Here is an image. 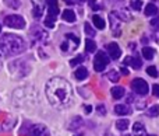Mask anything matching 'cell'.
I'll list each match as a JSON object with an SVG mask.
<instances>
[{
  "instance_id": "cell-8",
  "label": "cell",
  "mask_w": 159,
  "mask_h": 136,
  "mask_svg": "<svg viewBox=\"0 0 159 136\" xmlns=\"http://www.w3.org/2000/svg\"><path fill=\"white\" fill-rule=\"evenodd\" d=\"M31 35H32V38L35 39V41L41 42V44H46L48 42V32H45L42 28H39L38 25H35V27L31 30Z\"/></svg>"
},
{
  "instance_id": "cell-10",
  "label": "cell",
  "mask_w": 159,
  "mask_h": 136,
  "mask_svg": "<svg viewBox=\"0 0 159 136\" xmlns=\"http://www.w3.org/2000/svg\"><path fill=\"white\" fill-rule=\"evenodd\" d=\"M109 20H110V22H112V30H113V34H115V36H120L121 31H120V25H119V22H120V18H119V17L115 14V11H112V13H110Z\"/></svg>"
},
{
  "instance_id": "cell-41",
  "label": "cell",
  "mask_w": 159,
  "mask_h": 136,
  "mask_svg": "<svg viewBox=\"0 0 159 136\" xmlns=\"http://www.w3.org/2000/svg\"><path fill=\"white\" fill-rule=\"evenodd\" d=\"M149 136H155V135H149Z\"/></svg>"
},
{
  "instance_id": "cell-16",
  "label": "cell",
  "mask_w": 159,
  "mask_h": 136,
  "mask_svg": "<svg viewBox=\"0 0 159 136\" xmlns=\"http://www.w3.org/2000/svg\"><path fill=\"white\" fill-rule=\"evenodd\" d=\"M110 93H112L113 98L119 100V98H121L124 95V89L123 87H120V86H116V87H113V89L110 90Z\"/></svg>"
},
{
  "instance_id": "cell-42",
  "label": "cell",
  "mask_w": 159,
  "mask_h": 136,
  "mask_svg": "<svg viewBox=\"0 0 159 136\" xmlns=\"http://www.w3.org/2000/svg\"><path fill=\"white\" fill-rule=\"evenodd\" d=\"M77 136H81V135H77Z\"/></svg>"
},
{
  "instance_id": "cell-32",
  "label": "cell",
  "mask_w": 159,
  "mask_h": 136,
  "mask_svg": "<svg viewBox=\"0 0 159 136\" xmlns=\"http://www.w3.org/2000/svg\"><path fill=\"white\" fill-rule=\"evenodd\" d=\"M151 27L155 28V30L159 28V17H155V18L152 20V21H151Z\"/></svg>"
},
{
  "instance_id": "cell-5",
  "label": "cell",
  "mask_w": 159,
  "mask_h": 136,
  "mask_svg": "<svg viewBox=\"0 0 159 136\" xmlns=\"http://www.w3.org/2000/svg\"><path fill=\"white\" fill-rule=\"evenodd\" d=\"M80 45V38L75 36L74 34H66V41L61 42L60 48L63 52H70V51L77 49Z\"/></svg>"
},
{
  "instance_id": "cell-23",
  "label": "cell",
  "mask_w": 159,
  "mask_h": 136,
  "mask_svg": "<svg viewBox=\"0 0 159 136\" xmlns=\"http://www.w3.org/2000/svg\"><path fill=\"white\" fill-rule=\"evenodd\" d=\"M85 49H87V52H95L96 44L92 41V39H87V41H85Z\"/></svg>"
},
{
  "instance_id": "cell-25",
  "label": "cell",
  "mask_w": 159,
  "mask_h": 136,
  "mask_svg": "<svg viewBox=\"0 0 159 136\" xmlns=\"http://www.w3.org/2000/svg\"><path fill=\"white\" fill-rule=\"evenodd\" d=\"M84 61H85L84 56H82V55H77L74 59H71V61H70V65H71V66H77V65L82 63Z\"/></svg>"
},
{
  "instance_id": "cell-1",
  "label": "cell",
  "mask_w": 159,
  "mask_h": 136,
  "mask_svg": "<svg viewBox=\"0 0 159 136\" xmlns=\"http://www.w3.org/2000/svg\"><path fill=\"white\" fill-rule=\"evenodd\" d=\"M46 97L55 108L63 109L71 105L74 91L67 80L61 77H53L46 84Z\"/></svg>"
},
{
  "instance_id": "cell-30",
  "label": "cell",
  "mask_w": 159,
  "mask_h": 136,
  "mask_svg": "<svg viewBox=\"0 0 159 136\" xmlns=\"http://www.w3.org/2000/svg\"><path fill=\"white\" fill-rule=\"evenodd\" d=\"M147 73H148L151 77H158V70L155 66H149L148 69H147Z\"/></svg>"
},
{
  "instance_id": "cell-9",
  "label": "cell",
  "mask_w": 159,
  "mask_h": 136,
  "mask_svg": "<svg viewBox=\"0 0 159 136\" xmlns=\"http://www.w3.org/2000/svg\"><path fill=\"white\" fill-rule=\"evenodd\" d=\"M106 51H107V53H109V56L112 59H119L120 58V55H121V49H120V46H119L116 42H110V44H107L106 45Z\"/></svg>"
},
{
  "instance_id": "cell-24",
  "label": "cell",
  "mask_w": 159,
  "mask_h": 136,
  "mask_svg": "<svg viewBox=\"0 0 159 136\" xmlns=\"http://www.w3.org/2000/svg\"><path fill=\"white\" fill-rule=\"evenodd\" d=\"M147 115H148V117H151V118L158 117V115H159V107H158V105H152L151 108L148 109V112H147Z\"/></svg>"
},
{
  "instance_id": "cell-34",
  "label": "cell",
  "mask_w": 159,
  "mask_h": 136,
  "mask_svg": "<svg viewBox=\"0 0 159 136\" xmlns=\"http://www.w3.org/2000/svg\"><path fill=\"white\" fill-rule=\"evenodd\" d=\"M96 111L101 112V115H105V114H106V109H105V107H102V105L96 107Z\"/></svg>"
},
{
  "instance_id": "cell-39",
  "label": "cell",
  "mask_w": 159,
  "mask_h": 136,
  "mask_svg": "<svg viewBox=\"0 0 159 136\" xmlns=\"http://www.w3.org/2000/svg\"><path fill=\"white\" fill-rule=\"evenodd\" d=\"M77 3H82V2H85V0H75Z\"/></svg>"
},
{
  "instance_id": "cell-4",
  "label": "cell",
  "mask_w": 159,
  "mask_h": 136,
  "mask_svg": "<svg viewBox=\"0 0 159 136\" xmlns=\"http://www.w3.org/2000/svg\"><path fill=\"white\" fill-rule=\"evenodd\" d=\"M4 25L10 28H16V30H22V28H25V20L21 16L11 14V16L4 17Z\"/></svg>"
},
{
  "instance_id": "cell-35",
  "label": "cell",
  "mask_w": 159,
  "mask_h": 136,
  "mask_svg": "<svg viewBox=\"0 0 159 136\" xmlns=\"http://www.w3.org/2000/svg\"><path fill=\"white\" fill-rule=\"evenodd\" d=\"M84 109H85V112H88V114H89V112L92 111V107H91V105H85Z\"/></svg>"
},
{
  "instance_id": "cell-12",
  "label": "cell",
  "mask_w": 159,
  "mask_h": 136,
  "mask_svg": "<svg viewBox=\"0 0 159 136\" xmlns=\"http://www.w3.org/2000/svg\"><path fill=\"white\" fill-rule=\"evenodd\" d=\"M124 63L126 65H131L133 69H140L141 66H143V61H141L140 58H135V56H129V58L124 61Z\"/></svg>"
},
{
  "instance_id": "cell-15",
  "label": "cell",
  "mask_w": 159,
  "mask_h": 136,
  "mask_svg": "<svg viewBox=\"0 0 159 136\" xmlns=\"http://www.w3.org/2000/svg\"><path fill=\"white\" fill-rule=\"evenodd\" d=\"M87 76H88V70H87V67H84V66H81V67H78L77 70H75V79L77 80H84V79H87Z\"/></svg>"
},
{
  "instance_id": "cell-14",
  "label": "cell",
  "mask_w": 159,
  "mask_h": 136,
  "mask_svg": "<svg viewBox=\"0 0 159 136\" xmlns=\"http://www.w3.org/2000/svg\"><path fill=\"white\" fill-rule=\"evenodd\" d=\"M115 112H116V115H129L130 112H131V109H130L129 105L117 104V105L115 107Z\"/></svg>"
},
{
  "instance_id": "cell-31",
  "label": "cell",
  "mask_w": 159,
  "mask_h": 136,
  "mask_svg": "<svg viewBox=\"0 0 159 136\" xmlns=\"http://www.w3.org/2000/svg\"><path fill=\"white\" fill-rule=\"evenodd\" d=\"M88 2V4L91 6V8H92V10H99V8H101V6H98V4H95V0H87Z\"/></svg>"
},
{
  "instance_id": "cell-40",
  "label": "cell",
  "mask_w": 159,
  "mask_h": 136,
  "mask_svg": "<svg viewBox=\"0 0 159 136\" xmlns=\"http://www.w3.org/2000/svg\"><path fill=\"white\" fill-rule=\"evenodd\" d=\"M0 32H2V25H0Z\"/></svg>"
},
{
  "instance_id": "cell-38",
  "label": "cell",
  "mask_w": 159,
  "mask_h": 136,
  "mask_svg": "<svg viewBox=\"0 0 159 136\" xmlns=\"http://www.w3.org/2000/svg\"><path fill=\"white\" fill-rule=\"evenodd\" d=\"M2 65H3V59H2V55H0V69H2Z\"/></svg>"
},
{
  "instance_id": "cell-28",
  "label": "cell",
  "mask_w": 159,
  "mask_h": 136,
  "mask_svg": "<svg viewBox=\"0 0 159 136\" xmlns=\"http://www.w3.org/2000/svg\"><path fill=\"white\" fill-rule=\"evenodd\" d=\"M82 124V121H81V118L80 117H75L74 119L71 121V124H70V129H74V128H78L80 125Z\"/></svg>"
},
{
  "instance_id": "cell-11",
  "label": "cell",
  "mask_w": 159,
  "mask_h": 136,
  "mask_svg": "<svg viewBox=\"0 0 159 136\" xmlns=\"http://www.w3.org/2000/svg\"><path fill=\"white\" fill-rule=\"evenodd\" d=\"M30 136H50L49 131L43 125H34L30 131Z\"/></svg>"
},
{
  "instance_id": "cell-17",
  "label": "cell",
  "mask_w": 159,
  "mask_h": 136,
  "mask_svg": "<svg viewBox=\"0 0 159 136\" xmlns=\"http://www.w3.org/2000/svg\"><path fill=\"white\" fill-rule=\"evenodd\" d=\"M63 20L67 22H74L75 21V13L73 10H64L63 11Z\"/></svg>"
},
{
  "instance_id": "cell-27",
  "label": "cell",
  "mask_w": 159,
  "mask_h": 136,
  "mask_svg": "<svg viewBox=\"0 0 159 136\" xmlns=\"http://www.w3.org/2000/svg\"><path fill=\"white\" fill-rule=\"evenodd\" d=\"M6 4L11 8H18L21 6V2L20 0H6Z\"/></svg>"
},
{
  "instance_id": "cell-18",
  "label": "cell",
  "mask_w": 159,
  "mask_h": 136,
  "mask_svg": "<svg viewBox=\"0 0 159 136\" xmlns=\"http://www.w3.org/2000/svg\"><path fill=\"white\" fill-rule=\"evenodd\" d=\"M92 22H93V25H95V28H98V30H103V28H105L103 18H102V17H99V16H96V14L92 17Z\"/></svg>"
},
{
  "instance_id": "cell-3",
  "label": "cell",
  "mask_w": 159,
  "mask_h": 136,
  "mask_svg": "<svg viewBox=\"0 0 159 136\" xmlns=\"http://www.w3.org/2000/svg\"><path fill=\"white\" fill-rule=\"evenodd\" d=\"M46 3H48V16L43 20V24L48 28H53L59 14V4L57 0H46Z\"/></svg>"
},
{
  "instance_id": "cell-36",
  "label": "cell",
  "mask_w": 159,
  "mask_h": 136,
  "mask_svg": "<svg viewBox=\"0 0 159 136\" xmlns=\"http://www.w3.org/2000/svg\"><path fill=\"white\" fill-rule=\"evenodd\" d=\"M121 73H123V75H129V70H127V69H124V67H121Z\"/></svg>"
},
{
  "instance_id": "cell-20",
  "label": "cell",
  "mask_w": 159,
  "mask_h": 136,
  "mask_svg": "<svg viewBox=\"0 0 159 136\" xmlns=\"http://www.w3.org/2000/svg\"><path fill=\"white\" fill-rule=\"evenodd\" d=\"M107 79H109L110 81H113V83H117V81L120 80V75H119L117 70L112 69V70L109 72V75H107Z\"/></svg>"
},
{
  "instance_id": "cell-37",
  "label": "cell",
  "mask_w": 159,
  "mask_h": 136,
  "mask_svg": "<svg viewBox=\"0 0 159 136\" xmlns=\"http://www.w3.org/2000/svg\"><path fill=\"white\" fill-rule=\"evenodd\" d=\"M64 2H66L67 4H73V3H74V0H64Z\"/></svg>"
},
{
  "instance_id": "cell-26",
  "label": "cell",
  "mask_w": 159,
  "mask_h": 136,
  "mask_svg": "<svg viewBox=\"0 0 159 136\" xmlns=\"http://www.w3.org/2000/svg\"><path fill=\"white\" fill-rule=\"evenodd\" d=\"M84 31H85V34H87V35H89V36H95V30H93V28L91 27V24H88V22H85V25H84Z\"/></svg>"
},
{
  "instance_id": "cell-13",
  "label": "cell",
  "mask_w": 159,
  "mask_h": 136,
  "mask_svg": "<svg viewBox=\"0 0 159 136\" xmlns=\"http://www.w3.org/2000/svg\"><path fill=\"white\" fill-rule=\"evenodd\" d=\"M133 134H134V136H147L145 126L141 122H135L133 125Z\"/></svg>"
},
{
  "instance_id": "cell-33",
  "label": "cell",
  "mask_w": 159,
  "mask_h": 136,
  "mask_svg": "<svg viewBox=\"0 0 159 136\" xmlns=\"http://www.w3.org/2000/svg\"><path fill=\"white\" fill-rule=\"evenodd\" d=\"M152 93H154L155 97H159V84H154L152 86Z\"/></svg>"
},
{
  "instance_id": "cell-19",
  "label": "cell",
  "mask_w": 159,
  "mask_h": 136,
  "mask_svg": "<svg viewBox=\"0 0 159 136\" xmlns=\"http://www.w3.org/2000/svg\"><path fill=\"white\" fill-rule=\"evenodd\" d=\"M154 55H155V51L149 46H144L143 48V56L147 59V61H151L154 59Z\"/></svg>"
},
{
  "instance_id": "cell-22",
  "label": "cell",
  "mask_w": 159,
  "mask_h": 136,
  "mask_svg": "<svg viewBox=\"0 0 159 136\" xmlns=\"http://www.w3.org/2000/svg\"><path fill=\"white\" fill-rule=\"evenodd\" d=\"M129 125H130L129 119H119L117 122H116V126H117L119 131H126V129L129 128Z\"/></svg>"
},
{
  "instance_id": "cell-7",
  "label": "cell",
  "mask_w": 159,
  "mask_h": 136,
  "mask_svg": "<svg viewBox=\"0 0 159 136\" xmlns=\"http://www.w3.org/2000/svg\"><path fill=\"white\" fill-rule=\"evenodd\" d=\"M131 89L133 91H135L140 95H145L148 94V83L143 79H134L131 81Z\"/></svg>"
},
{
  "instance_id": "cell-29",
  "label": "cell",
  "mask_w": 159,
  "mask_h": 136,
  "mask_svg": "<svg viewBox=\"0 0 159 136\" xmlns=\"http://www.w3.org/2000/svg\"><path fill=\"white\" fill-rule=\"evenodd\" d=\"M130 4H131V7L134 10H141V7H143V2L141 0H131Z\"/></svg>"
},
{
  "instance_id": "cell-6",
  "label": "cell",
  "mask_w": 159,
  "mask_h": 136,
  "mask_svg": "<svg viewBox=\"0 0 159 136\" xmlns=\"http://www.w3.org/2000/svg\"><path fill=\"white\" fill-rule=\"evenodd\" d=\"M107 63H109V58L105 55V52L99 51L98 55L95 56V61H93V69H95V72H103L106 69Z\"/></svg>"
},
{
  "instance_id": "cell-21",
  "label": "cell",
  "mask_w": 159,
  "mask_h": 136,
  "mask_svg": "<svg viewBox=\"0 0 159 136\" xmlns=\"http://www.w3.org/2000/svg\"><path fill=\"white\" fill-rule=\"evenodd\" d=\"M158 13V7L152 3H149L148 6L145 7V16H155Z\"/></svg>"
},
{
  "instance_id": "cell-2",
  "label": "cell",
  "mask_w": 159,
  "mask_h": 136,
  "mask_svg": "<svg viewBox=\"0 0 159 136\" xmlns=\"http://www.w3.org/2000/svg\"><path fill=\"white\" fill-rule=\"evenodd\" d=\"M27 49V44L16 34H3L0 36V51L6 56H16Z\"/></svg>"
}]
</instances>
